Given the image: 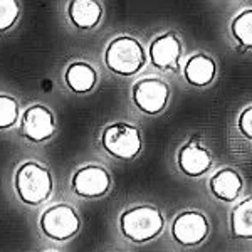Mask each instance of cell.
<instances>
[{
    "label": "cell",
    "mask_w": 252,
    "mask_h": 252,
    "mask_svg": "<svg viewBox=\"0 0 252 252\" xmlns=\"http://www.w3.org/2000/svg\"><path fill=\"white\" fill-rule=\"evenodd\" d=\"M121 234L135 244H146L163 232L165 217L153 205H136L125 210L120 217Z\"/></svg>",
    "instance_id": "6da1fadb"
},
{
    "label": "cell",
    "mask_w": 252,
    "mask_h": 252,
    "mask_svg": "<svg viewBox=\"0 0 252 252\" xmlns=\"http://www.w3.org/2000/svg\"><path fill=\"white\" fill-rule=\"evenodd\" d=\"M14 187L26 205H40L49 200L52 193V175L46 166L27 161L15 172Z\"/></svg>",
    "instance_id": "7a4b0ae2"
},
{
    "label": "cell",
    "mask_w": 252,
    "mask_h": 252,
    "mask_svg": "<svg viewBox=\"0 0 252 252\" xmlns=\"http://www.w3.org/2000/svg\"><path fill=\"white\" fill-rule=\"evenodd\" d=\"M104 63L109 71L118 76H133L143 69L146 54L138 39L131 35H120L108 44Z\"/></svg>",
    "instance_id": "3957f363"
},
{
    "label": "cell",
    "mask_w": 252,
    "mask_h": 252,
    "mask_svg": "<svg viewBox=\"0 0 252 252\" xmlns=\"http://www.w3.org/2000/svg\"><path fill=\"white\" fill-rule=\"evenodd\" d=\"M101 145L111 157L129 161L140 155L143 140L140 128L129 123L108 125L101 133Z\"/></svg>",
    "instance_id": "277c9868"
},
{
    "label": "cell",
    "mask_w": 252,
    "mask_h": 252,
    "mask_svg": "<svg viewBox=\"0 0 252 252\" xmlns=\"http://www.w3.org/2000/svg\"><path fill=\"white\" fill-rule=\"evenodd\" d=\"M40 230L51 241L64 242L72 239L81 229V219L71 205L58 204L44 210L39 220Z\"/></svg>",
    "instance_id": "5b68a950"
},
{
    "label": "cell",
    "mask_w": 252,
    "mask_h": 252,
    "mask_svg": "<svg viewBox=\"0 0 252 252\" xmlns=\"http://www.w3.org/2000/svg\"><path fill=\"white\" fill-rule=\"evenodd\" d=\"M170 97V88L158 78H145L133 86V103L143 115L157 116L165 111Z\"/></svg>",
    "instance_id": "8992f818"
},
{
    "label": "cell",
    "mask_w": 252,
    "mask_h": 252,
    "mask_svg": "<svg viewBox=\"0 0 252 252\" xmlns=\"http://www.w3.org/2000/svg\"><path fill=\"white\" fill-rule=\"evenodd\" d=\"M209 235V220L198 210H184L173 219L172 237L182 247H197Z\"/></svg>",
    "instance_id": "52a82bcc"
},
{
    "label": "cell",
    "mask_w": 252,
    "mask_h": 252,
    "mask_svg": "<svg viewBox=\"0 0 252 252\" xmlns=\"http://www.w3.org/2000/svg\"><path fill=\"white\" fill-rule=\"evenodd\" d=\"M71 189L78 197L83 198L104 197L111 189V175L99 165L81 166L72 175Z\"/></svg>",
    "instance_id": "ba28073f"
},
{
    "label": "cell",
    "mask_w": 252,
    "mask_h": 252,
    "mask_svg": "<svg viewBox=\"0 0 252 252\" xmlns=\"http://www.w3.org/2000/svg\"><path fill=\"white\" fill-rule=\"evenodd\" d=\"M22 135L32 143H42L51 140L56 135V120L54 115L44 104H34L27 108L20 120Z\"/></svg>",
    "instance_id": "9c48e42d"
},
{
    "label": "cell",
    "mask_w": 252,
    "mask_h": 252,
    "mask_svg": "<svg viewBox=\"0 0 252 252\" xmlns=\"http://www.w3.org/2000/svg\"><path fill=\"white\" fill-rule=\"evenodd\" d=\"M182 40L175 32H165L157 35L148 47V56L152 64L160 71L177 72L182 59Z\"/></svg>",
    "instance_id": "30bf717a"
},
{
    "label": "cell",
    "mask_w": 252,
    "mask_h": 252,
    "mask_svg": "<svg viewBox=\"0 0 252 252\" xmlns=\"http://www.w3.org/2000/svg\"><path fill=\"white\" fill-rule=\"evenodd\" d=\"M212 161L214 160L209 150L195 140H189L177 152V165L187 177L198 178L205 175L212 166Z\"/></svg>",
    "instance_id": "8fae6325"
},
{
    "label": "cell",
    "mask_w": 252,
    "mask_h": 252,
    "mask_svg": "<svg viewBox=\"0 0 252 252\" xmlns=\"http://www.w3.org/2000/svg\"><path fill=\"white\" fill-rule=\"evenodd\" d=\"M209 190L217 200L223 204H232L242 195L244 178L235 168L223 166L210 177Z\"/></svg>",
    "instance_id": "7c38bea8"
},
{
    "label": "cell",
    "mask_w": 252,
    "mask_h": 252,
    "mask_svg": "<svg viewBox=\"0 0 252 252\" xmlns=\"http://www.w3.org/2000/svg\"><path fill=\"white\" fill-rule=\"evenodd\" d=\"M184 76L187 83L195 88H207L214 83L217 76V64L207 54H195L185 63Z\"/></svg>",
    "instance_id": "4fadbf2b"
},
{
    "label": "cell",
    "mask_w": 252,
    "mask_h": 252,
    "mask_svg": "<svg viewBox=\"0 0 252 252\" xmlns=\"http://www.w3.org/2000/svg\"><path fill=\"white\" fill-rule=\"evenodd\" d=\"M67 15L78 29L89 31L99 24L103 7L93 0H72L67 5Z\"/></svg>",
    "instance_id": "5bb4252c"
},
{
    "label": "cell",
    "mask_w": 252,
    "mask_h": 252,
    "mask_svg": "<svg viewBox=\"0 0 252 252\" xmlns=\"http://www.w3.org/2000/svg\"><path fill=\"white\" fill-rule=\"evenodd\" d=\"M66 83L76 94H86L93 91L97 83V74L91 64L84 61H76L66 69Z\"/></svg>",
    "instance_id": "9a60e30c"
},
{
    "label": "cell",
    "mask_w": 252,
    "mask_h": 252,
    "mask_svg": "<svg viewBox=\"0 0 252 252\" xmlns=\"http://www.w3.org/2000/svg\"><path fill=\"white\" fill-rule=\"evenodd\" d=\"M229 229L234 239L252 241V197L244 198L232 209L229 217Z\"/></svg>",
    "instance_id": "2e32d148"
},
{
    "label": "cell",
    "mask_w": 252,
    "mask_h": 252,
    "mask_svg": "<svg viewBox=\"0 0 252 252\" xmlns=\"http://www.w3.org/2000/svg\"><path fill=\"white\" fill-rule=\"evenodd\" d=\"M230 34L244 49H252V9L239 12L230 22Z\"/></svg>",
    "instance_id": "e0dca14e"
},
{
    "label": "cell",
    "mask_w": 252,
    "mask_h": 252,
    "mask_svg": "<svg viewBox=\"0 0 252 252\" xmlns=\"http://www.w3.org/2000/svg\"><path fill=\"white\" fill-rule=\"evenodd\" d=\"M19 103L15 97L0 94V129L12 128L19 120Z\"/></svg>",
    "instance_id": "ac0fdd59"
},
{
    "label": "cell",
    "mask_w": 252,
    "mask_h": 252,
    "mask_svg": "<svg viewBox=\"0 0 252 252\" xmlns=\"http://www.w3.org/2000/svg\"><path fill=\"white\" fill-rule=\"evenodd\" d=\"M20 7L15 0H0V32L9 31L19 19Z\"/></svg>",
    "instance_id": "d6986e66"
},
{
    "label": "cell",
    "mask_w": 252,
    "mask_h": 252,
    "mask_svg": "<svg viewBox=\"0 0 252 252\" xmlns=\"http://www.w3.org/2000/svg\"><path fill=\"white\" fill-rule=\"evenodd\" d=\"M237 128L242 136H246L247 140H252V106L244 108L242 111L239 113Z\"/></svg>",
    "instance_id": "ffe728a7"
}]
</instances>
